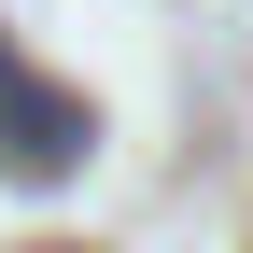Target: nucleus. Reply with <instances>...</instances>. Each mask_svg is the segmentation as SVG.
Instances as JSON below:
<instances>
[{"mask_svg": "<svg viewBox=\"0 0 253 253\" xmlns=\"http://www.w3.org/2000/svg\"><path fill=\"white\" fill-rule=\"evenodd\" d=\"M71 155H84V99H56V84L0 42V169H14V183H56Z\"/></svg>", "mask_w": 253, "mask_h": 253, "instance_id": "f257e3e1", "label": "nucleus"}]
</instances>
